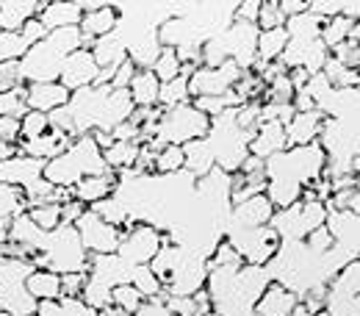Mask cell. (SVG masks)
<instances>
[{
  "mask_svg": "<svg viewBox=\"0 0 360 316\" xmlns=\"http://www.w3.org/2000/svg\"><path fill=\"white\" fill-rule=\"evenodd\" d=\"M305 94H311L316 108L324 114L319 144L327 153L324 178L335 181L352 175L360 158V89H333L321 72L311 75Z\"/></svg>",
  "mask_w": 360,
  "mask_h": 316,
  "instance_id": "obj_1",
  "label": "cell"
},
{
  "mask_svg": "<svg viewBox=\"0 0 360 316\" xmlns=\"http://www.w3.org/2000/svg\"><path fill=\"white\" fill-rule=\"evenodd\" d=\"M134 108V97L128 89L117 91L111 87H86L75 91L64 108L47 114V120H50V131H58L70 141H78L81 136L97 131L114 134L122 122L131 120Z\"/></svg>",
  "mask_w": 360,
  "mask_h": 316,
  "instance_id": "obj_2",
  "label": "cell"
},
{
  "mask_svg": "<svg viewBox=\"0 0 360 316\" xmlns=\"http://www.w3.org/2000/svg\"><path fill=\"white\" fill-rule=\"evenodd\" d=\"M236 20V3H186V11L158 28L161 47H172L180 64L202 67V45L227 31Z\"/></svg>",
  "mask_w": 360,
  "mask_h": 316,
  "instance_id": "obj_3",
  "label": "cell"
},
{
  "mask_svg": "<svg viewBox=\"0 0 360 316\" xmlns=\"http://www.w3.org/2000/svg\"><path fill=\"white\" fill-rule=\"evenodd\" d=\"M8 239L22 241L34 250V267L50 270L56 274H70V272H89L91 255L84 250L81 236L75 225H58L56 230H39L25 214L11 220Z\"/></svg>",
  "mask_w": 360,
  "mask_h": 316,
  "instance_id": "obj_4",
  "label": "cell"
},
{
  "mask_svg": "<svg viewBox=\"0 0 360 316\" xmlns=\"http://www.w3.org/2000/svg\"><path fill=\"white\" fill-rule=\"evenodd\" d=\"M324 170H327V153L319 141L305 147H288L271 156L266 161V197L274 211L300 203L302 191L324 178Z\"/></svg>",
  "mask_w": 360,
  "mask_h": 316,
  "instance_id": "obj_5",
  "label": "cell"
},
{
  "mask_svg": "<svg viewBox=\"0 0 360 316\" xmlns=\"http://www.w3.org/2000/svg\"><path fill=\"white\" fill-rule=\"evenodd\" d=\"M81 47H84L81 28L50 31L42 42H37L20 58L22 84H53V81H58L64 61Z\"/></svg>",
  "mask_w": 360,
  "mask_h": 316,
  "instance_id": "obj_6",
  "label": "cell"
},
{
  "mask_svg": "<svg viewBox=\"0 0 360 316\" xmlns=\"http://www.w3.org/2000/svg\"><path fill=\"white\" fill-rule=\"evenodd\" d=\"M105 172H114V170L105 164L103 150L94 144L91 134L81 136L78 141L70 144L67 153L45 164V181L58 189H72L75 183H81L89 175H105Z\"/></svg>",
  "mask_w": 360,
  "mask_h": 316,
  "instance_id": "obj_7",
  "label": "cell"
},
{
  "mask_svg": "<svg viewBox=\"0 0 360 316\" xmlns=\"http://www.w3.org/2000/svg\"><path fill=\"white\" fill-rule=\"evenodd\" d=\"M258 25L233 20V25L217 34L211 42L202 45V67H219L225 61H236L241 70H252L255 47H258Z\"/></svg>",
  "mask_w": 360,
  "mask_h": 316,
  "instance_id": "obj_8",
  "label": "cell"
},
{
  "mask_svg": "<svg viewBox=\"0 0 360 316\" xmlns=\"http://www.w3.org/2000/svg\"><path fill=\"white\" fill-rule=\"evenodd\" d=\"M250 141L252 139L236 125V108L214 117L211 120V131L205 136L208 153L214 158V167L227 172V175L238 172L241 164L250 158Z\"/></svg>",
  "mask_w": 360,
  "mask_h": 316,
  "instance_id": "obj_9",
  "label": "cell"
},
{
  "mask_svg": "<svg viewBox=\"0 0 360 316\" xmlns=\"http://www.w3.org/2000/svg\"><path fill=\"white\" fill-rule=\"evenodd\" d=\"M211 131V117H205L200 108H194V103H183L175 108H164L155 134H153V147H186L188 141L205 139Z\"/></svg>",
  "mask_w": 360,
  "mask_h": 316,
  "instance_id": "obj_10",
  "label": "cell"
},
{
  "mask_svg": "<svg viewBox=\"0 0 360 316\" xmlns=\"http://www.w3.org/2000/svg\"><path fill=\"white\" fill-rule=\"evenodd\" d=\"M136 267L122 261L117 253L111 255H91L89 272H86V289H84V303L94 308L97 314L111 305V291L117 286H125L134 280Z\"/></svg>",
  "mask_w": 360,
  "mask_h": 316,
  "instance_id": "obj_11",
  "label": "cell"
},
{
  "mask_svg": "<svg viewBox=\"0 0 360 316\" xmlns=\"http://www.w3.org/2000/svg\"><path fill=\"white\" fill-rule=\"evenodd\" d=\"M37 270L34 261L0 258V311L8 316H37L39 303L28 294L25 280Z\"/></svg>",
  "mask_w": 360,
  "mask_h": 316,
  "instance_id": "obj_12",
  "label": "cell"
},
{
  "mask_svg": "<svg viewBox=\"0 0 360 316\" xmlns=\"http://www.w3.org/2000/svg\"><path fill=\"white\" fill-rule=\"evenodd\" d=\"M327 222V206L319 200H300L283 211H274L269 227L280 241H305L308 233Z\"/></svg>",
  "mask_w": 360,
  "mask_h": 316,
  "instance_id": "obj_13",
  "label": "cell"
},
{
  "mask_svg": "<svg viewBox=\"0 0 360 316\" xmlns=\"http://www.w3.org/2000/svg\"><path fill=\"white\" fill-rule=\"evenodd\" d=\"M225 239L233 244V250L241 255L247 267H266L280 250V236L266 227H238L225 225Z\"/></svg>",
  "mask_w": 360,
  "mask_h": 316,
  "instance_id": "obj_14",
  "label": "cell"
},
{
  "mask_svg": "<svg viewBox=\"0 0 360 316\" xmlns=\"http://www.w3.org/2000/svg\"><path fill=\"white\" fill-rule=\"evenodd\" d=\"M327 316H360V258L347 264L327 286Z\"/></svg>",
  "mask_w": 360,
  "mask_h": 316,
  "instance_id": "obj_15",
  "label": "cell"
},
{
  "mask_svg": "<svg viewBox=\"0 0 360 316\" xmlns=\"http://www.w3.org/2000/svg\"><path fill=\"white\" fill-rule=\"evenodd\" d=\"M164 247V236L150 225H128L122 227V239L117 247V255L134 267H147Z\"/></svg>",
  "mask_w": 360,
  "mask_h": 316,
  "instance_id": "obj_16",
  "label": "cell"
},
{
  "mask_svg": "<svg viewBox=\"0 0 360 316\" xmlns=\"http://www.w3.org/2000/svg\"><path fill=\"white\" fill-rule=\"evenodd\" d=\"M75 230L81 236V244L89 255H111L117 253L120 247V239H122V230L111 222H105L100 214L94 211H84L81 220L75 222Z\"/></svg>",
  "mask_w": 360,
  "mask_h": 316,
  "instance_id": "obj_17",
  "label": "cell"
},
{
  "mask_svg": "<svg viewBox=\"0 0 360 316\" xmlns=\"http://www.w3.org/2000/svg\"><path fill=\"white\" fill-rule=\"evenodd\" d=\"M244 72H247V70H241L236 61H225V64H219V67H200V70L188 78V94H191V100L225 94V91H230L238 84V78H241Z\"/></svg>",
  "mask_w": 360,
  "mask_h": 316,
  "instance_id": "obj_18",
  "label": "cell"
},
{
  "mask_svg": "<svg viewBox=\"0 0 360 316\" xmlns=\"http://www.w3.org/2000/svg\"><path fill=\"white\" fill-rule=\"evenodd\" d=\"M330 58V50L321 39H288V45L280 56V64L285 70H308L311 75L321 72Z\"/></svg>",
  "mask_w": 360,
  "mask_h": 316,
  "instance_id": "obj_19",
  "label": "cell"
},
{
  "mask_svg": "<svg viewBox=\"0 0 360 316\" xmlns=\"http://www.w3.org/2000/svg\"><path fill=\"white\" fill-rule=\"evenodd\" d=\"M97 75H100V67H97L91 50L81 47V50H75V53L64 61L61 75H58V84L70 91V94H75V91L86 89V87H94Z\"/></svg>",
  "mask_w": 360,
  "mask_h": 316,
  "instance_id": "obj_20",
  "label": "cell"
},
{
  "mask_svg": "<svg viewBox=\"0 0 360 316\" xmlns=\"http://www.w3.org/2000/svg\"><path fill=\"white\" fill-rule=\"evenodd\" d=\"M45 37H47V28L39 23V17L28 20V23L22 25V31H17V34L0 31V64H6V61H20L31 47L37 45V42H42Z\"/></svg>",
  "mask_w": 360,
  "mask_h": 316,
  "instance_id": "obj_21",
  "label": "cell"
},
{
  "mask_svg": "<svg viewBox=\"0 0 360 316\" xmlns=\"http://www.w3.org/2000/svg\"><path fill=\"white\" fill-rule=\"evenodd\" d=\"M45 178V161L31 158V156H11L6 161H0V183H8L20 191L31 189L37 181Z\"/></svg>",
  "mask_w": 360,
  "mask_h": 316,
  "instance_id": "obj_22",
  "label": "cell"
},
{
  "mask_svg": "<svg viewBox=\"0 0 360 316\" xmlns=\"http://www.w3.org/2000/svg\"><path fill=\"white\" fill-rule=\"evenodd\" d=\"M120 23V11H117V3H100V8L86 11L84 20H81V37H84V47L91 50L97 39L108 37Z\"/></svg>",
  "mask_w": 360,
  "mask_h": 316,
  "instance_id": "obj_23",
  "label": "cell"
},
{
  "mask_svg": "<svg viewBox=\"0 0 360 316\" xmlns=\"http://www.w3.org/2000/svg\"><path fill=\"white\" fill-rule=\"evenodd\" d=\"M274 217V206L269 203L266 194H258V197H250L244 200L241 206H233L230 208V217H227V225H238V227H266Z\"/></svg>",
  "mask_w": 360,
  "mask_h": 316,
  "instance_id": "obj_24",
  "label": "cell"
},
{
  "mask_svg": "<svg viewBox=\"0 0 360 316\" xmlns=\"http://www.w3.org/2000/svg\"><path fill=\"white\" fill-rule=\"evenodd\" d=\"M70 91L64 89L58 81L53 84H25V103L28 111H39V114H53L58 108H64L70 103Z\"/></svg>",
  "mask_w": 360,
  "mask_h": 316,
  "instance_id": "obj_25",
  "label": "cell"
},
{
  "mask_svg": "<svg viewBox=\"0 0 360 316\" xmlns=\"http://www.w3.org/2000/svg\"><path fill=\"white\" fill-rule=\"evenodd\" d=\"M321 122H324V114L319 108L316 111H297L291 117V122L285 125V144L288 147H305V144L319 141Z\"/></svg>",
  "mask_w": 360,
  "mask_h": 316,
  "instance_id": "obj_26",
  "label": "cell"
},
{
  "mask_svg": "<svg viewBox=\"0 0 360 316\" xmlns=\"http://www.w3.org/2000/svg\"><path fill=\"white\" fill-rule=\"evenodd\" d=\"M117 186H120V175H117V172L89 175V178H84L81 183H75V186L70 189V194H72V200H78V203H84V206H97V203L108 200V197L117 191Z\"/></svg>",
  "mask_w": 360,
  "mask_h": 316,
  "instance_id": "obj_27",
  "label": "cell"
},
{
  "mask_svg": "<svg viewBox=\"0 0 360 316\" xmlns=\"http://www.w3.org/2000/svg\"><path fill=\"white\" fill-rule=\"evenodd\" d=\"M300 305L297 294L291 289H285L283 283L271 280L269 286L264 289V294L255 303V314L258 316H291V311Z\"/></svg>",
  "mask_w": 360,
  "mask_h": 316,
  "instance_id": "obj_28",
  "label": "cell"
},
{
  "mask_svg": "<svg viewBox=\"0 0 360 316\" xmlns=\"http://www.w3.org/2000/svg\"><path fill=\"white\" fill-rule=\"evenodd\" d=\"M42 8H45L42 0H0V31L6 34L22 31V25L39 17Z\"/></svg>",
  "mask_w": 360,
  "mask_h": 316,
  "instance_id": "obj_29",
  "label": "cell"
},
{
  "mask_svg": "<svg viewBox=\"0 0 360 316\" xmlns=\"http://www.w3.org/2000/svg\"><path fill=\"white\" fill-rule=\"evenodd\" d=\"M70 139L64 134H58V131H47L45 136H39V139H31V141H17V153L20 156H31V158H39V161H53V158H58L61 153H67L70 150Z\"/></svg>",
  "mask_w": 360,
  "mask_h": 316,
  "instance_id": "obj_30",
  "label": "cell"
},
{
  "mask_svg": "<svg viewBox=\"0 0 360 316\" xmlns=\"http://www.w3.org/2000/svg\"><path fill=\"white\" fill-rule=\"evenodd\" d=\"M84 20V3H45V8L39 11V23L50 31H61V28H78Z\"/></svg>",
  "mask_w": 360,
  "mask_h": 316,
  "instance_id": "obj_31",
  "label": "cell"
},
{
  "mask_svg": "<svg viewBox=\"0 0 360 316\" xmlns=\"http://www.w3.org/2000/svg\"><path fill=\"white\" fill-rule=\"evenodd\" d=\"M283 150H288V144H285V125H280V122L261 125L258 134L250 141V156H255L261 161H269L271 156H277Z\"/></svg>",
  "mask_w": 360,
  "mask_h": 316,
  "instance_id": "obj_32",
  "label": "cell"
},
{
  "mask_svg": "<svg viewBox=\"0 0 360 316\" xmlns=\"http://www.w3.org/2000/svg\"><path fill=\"white\" fill-rule=\"evenodd\" d=\"M25 289L37 303L61 300V274L50 270H34L25 280Z\"/></svg>",
  "mask_w": 360,
  "mask_h": 316,
  "instance_id": "obj_33",
  "label": "cell"
},
{
  "mask_svg": "<svg viewBox=\"0 0 360 316\" xmlns=\"http://www.w3.org/2000/svg\"><path fill=\"white\" fill-rule=\"evenodd\" d=\"M128 91L134 97L136 108H155L158 106V94H161V81L153 75V70H136Z\"/></svg>",
  "mask_w": 360,
  "mask_h": 316,
  "instance_id": "obj_34",
  "label": "cell"
},
{
  "mask_svg": "<svg viewBox=\"0 0 360 316\" xmlns=\"http://www.w3.org/2000/svg\"><path fill=\"white\" fill-rule=\"evenodd\" d=\"M285 45H288V31H285V28L261 31V34H258V47H255V64L264 67V64L280 61ZM255 64H252V67H255Z\"/></svg>",
  "mask_w": 360,
  "mask_h": 316,
  "instance_id": "obj_35",
  "label": "cell"
},
{
  "mask_svg": "<svg viewBox=\"0 0 360 316\" xmlns=\"http://www.w3.org/2000/svg\"><path fill=\"white\" fill-rule=\"evenodd\" d=\"M139 150H141V144H136V141H117L114 139V144L108 150H103V158L114 172H122V170H134Z\"/></svg>",
  "mask_w": 360,
  "mask_h": 316,
  "instance_id": "obj_36",
  "label": "cell"
},
{
  "mask_svg": "<svg viewBox=\"0 0 360 316\" xmlns=\"http://www.w3.org/2000/svg\"><path fill=\"white\" fill-rule=\"evenodd\" d=\"M37 316H97V311H94V308H89L84 300H70V297H61V300L39 303Z\"/></svg>",
  "mask_w": 360,
  "mask_h": 316,
  "instance_id": "obj_37",
  "label": "cell"
},
{
  "mask_svg": "<svg viewBox=\"0 0 360 316\" xmlns=\"http://www.w3.org/2000/svg\"><path fill=\"white\" fill-rule=\"evenodd\" d=\"M20 214H28V203H25V194L8 183H0V225L3 222H11L14 217Z\"/></svg>",
  "mask_w": 360,
  "mask_h": 316,
  "instance_id": "obj_38",
  "label": "cell"
},
{
  "mask_svg": "<svg viewBox=\"0 0 360 316\" xmlns=\"http://www.w3.org/2000/svg\"><path fill=\"white\" fill-rule=\"evenodd\" d=\"M352 28H355V20L338 14V17H330L324 20V28H321V42L327 45V50L344 45L349 37H352Z\"/></svg>",
  "mask_w": 360,
  "mask_h": 316,
  "instance_id": "obj_39",
  "label": "cell"
},
{
  "mask_svg": "<svg viewBox=\"0 0 360 316\" xmlns=\"http://www.w3.org/2000/svg\"><path fill=\"white\" fill-rule=\"evenodd\" d=\"M183 103H191V94H188V78H175L169 84H161V94H158V106L161 108H175Z\"/></svg>",
  "mask_w": 360,
  "mask_h": 316,
  "instance_id": "obj_40",
  "label": "cell"
},
{
  "mask_svg": "<svg viewBox=\"0 0 360 316\" xmlns=\"http://www.w3.org/2000/svg\"><path fill=\"white\" fill-rule=\"evenodd\" d=\"M186 170V153L183 147H161L155 156V175H175Z\"/></svg>",
  "mask_w": 360,
  "mask_h": 316,
  "instance_id": "obj_41",
  "label": "cell"
},
{
  "mask_svg": "<svg viewBox=\"0 0 360 316\" xmlns=\"http://www.w3.org/2000/svg\"><path fill=\"white\" fill-rule=\"evenodd\" d=\"M25 114H28L25 87H17V89H11V91H0V117L22 120Z\"/></svg>",
  "mask_w": 360,
  "mask_h": 316,
  "instance_id": "obj_42",
  "label": "cell"
},
{
  "mask_svg": "<svg viewBox=\"0 0 360 316\" xmlns=\"http://www.w3.org/2000/svg\"><path fill=\"white\" fill-rule=\"evenodd\" d=\"M180 58L178 53L172 50V47H164L161 50V56H158V61L153 64V75L161 81V84H169V81H175V78H180Z\"/></svg>",
  "mask_w": 360,
  "mask_h": 316,
  "instance_id": "obj_43",
  "label": "cell"
},
{
  "mask_svg": "<svg viewBox=\"0 0 360 316\" xmlns=\"http://www.w3.org/2000/svg\"><path fill=\"white\" fill-rule=\"evenodd\" d=\"M50 131V120L47 114L39 111H28L22 120H20V141H31V139H39Z\"/></svg>",
  "mask_w": 360,
  "mask_h": 316,
  "instance_id": "obj_44",
  "label": "cell"
},
{
  "mask_svg": "<svg viewBox=\"0 0 360 316\" xmlns=\"http://www.w3.org/2000/svg\"><path fill=\"white\" fill-rule=\"evenodd\" d=\"M39 230H56L61 225V206H34L25 214Z\"/></svg>",
  "mask_w": 360,
  "mask_h": 316,
  "instance_id": "obj_45",
  "label": "cell"
},
{
  "mask_svg": "<svg viewBox=\"0 0 360 316\" xmlns=\"http://www.w3.org/2000/svg\"><path fill=\"white\" fill-rule=\"evenodd\" d=\"M111 305H114V308H122V311H128V314H136V311L144 305V297L136 291L131 283H125V286H117V289L111 291Z\"/></svg>",
  "mask_w": 360,
  "mask_h": 316,
  "instance_id": "obj_46",
  "label": "cell"
},
{
  "mask_svg": "<svg viewBox=\"0 0 360 316\" xmlns=\"http://www.w3.org/2000/svg\"><path fill=\"white\" fill-rule=\"evenodd\" d=\"M285 14L280 11L277 0H264L261 11H258V31H274V28H285Z\"/></svg>",
  "mask_w": 360,
  "mask_h": 316,
  "instance_id": "obj_47",
  "label": "cell"
},
{
  "mask_svg": "<svg viewBox=\"0 0 360 316\" xmlns=\"http://www.w3.org/2000/svg\"><path fill=\"white\" fill-rule=\"evenodd\" d=\"M244 261H241V255L233 250V244L222 239L219 244H217V250H214V255H211V261H208V272L211 270H219V267H241Z\"/></svg>",
  "mask_w": 360,
  "mask_h": 316,
  "instance_id": "obj_48",
  "label": "cell"
},
{
  "mask_svg": "<svg viewBox=\"0 0 360 316\" xmlns=\"http://www.w3.org/2000/svg\"><path fill=\"white\" fill-rule=\"evenodd\" d=\"M305 247H308L311 253H316V255H327V253L335 247V239H333V233L327 230V225H321V227H316V230L308 233Z\"/></svg>",
  "mask_w": 360,
  "mask_h": 316,
  "instance_id": "obj_49",
  "label": "cell"
},
{
  "mask_svg": "<svg viewBox=\"0 0 360 316\" xmlns=\"http://www.w3.org/2000/svg\"><path fill=\"white\" fill-rule=\"evenodd\" d=\"M84 289H86V274H84V272L61 274V297L81 300V297H84Z\"/></svg>",
  "mask_w": 360,
  "mask_h": 316,
  "instance_id": "obj_50",
  "label": "cell"
},
{
  "mask_svg": "<svg viewBox=\"0 0 360 316\" xmlns=\"http://www.w3.org/2000/svg\"><path fill=\"white\" fill-rule=\"evenodd\" d=\"M134 75H136V67H134V61H122L120 67H117V72H114V78H111V89H117V91H125V89H131V81H134Z\"/></svg>",
  "mask_w": 360,
  "mask_h": 316,
  "instance_id": "obj_51",
  "label": "cell"
},
{
  "mask_svg": "<svg viewBox=\"0 0 360 316\" xmlns=\"http://www.w3.org/2000/svg\"><path fill=\"white\" fill-rule=\"evenodd\" d=\"M258 11H261V3L258 0L236 3V20H241V23H255L258 25Z\"/></svg>",
  "mask_w": 360,
  "mask_h": 316,
  "instance_id": "obj_52",
  "label": "cell"
},
{
  "mask_svg": "<svg viewBox=\"0 0 360 316\" xmlns=\"http://www.w3.org/2000/svg\"><path fill=\"white\" fill-rule=\"evenodd\" d=\"M86 211V206L84 203H78V200H70V203H64L61 206V225H75L78 220H81V214Z\"/></svg>",
  "mask_w": 360,
  "mask_h": 316,
  "instance_id": "obj_53",
  "label": "cell"
},
{
  "mask_svg": "<svg viewBox=\"0 0 360 316\" xmlns=\"http://www.w3.org/2000/svg\"><path fill=\"white\" fill-rule=\"evenodd\" d=\"M167 297V294H164ZM164 297H155V300H144V305L136 311L134 316H172L164 305Z\"/></svg>",
  "mask_w": 360,
  "mask_h": 316,
  "instance_id": "obj_54",
  "label": "cell"
},
{
  "mask_svg": "<svg viewBox=\"0 0 360 316\" xmlns=\"http://www.w3.org/2000/svg\"><path fill=\"white\" fill-rule=\"evenodd\" d=\"M277 3H280V11L285 14V20L308 11V0H277Z\"/></svg>",
  "mask_w": 360,
  "mask_h": 316,
  "instance_id": "obj_55",
  "label": "cell"
},
{
  "mask_svg": "<svg viewBox=\"0 0 360 316\" xmlns=\"http://www.w3.org/2000/svg\"><path fill=\"white\" fill-rule=\"evenodd\" d=\"M8 230H11V222H3V225H0V244L8 241Z\"/></svg>",
  "mask_w": 360,
  "mask_h": 316,
  "instance_id": "obj_56",
  "label": "cell"
},
{
  "mask_svg": "<svg viewBox=\"0 0 360 316\" xmlns=\"http://www.w3.org/2000/svg\"><path fill=\"white\" fill-rule=\"evenodd\" d=\"M352 175H355V189H360V158L355 161V167H352Z\"/></svg>",
  "mask_w": 360,
  "mask_h": 316,
  "instance_id": "obj_57",
  "label": "cell"
},
{
  "mask_svg": "<svg viewBox=\"0 0 360 316\" xmlns=\"http://www.w3.org/2000/svg\"><path fill=\"white\" fill-rule=\"evenodd\" d=\"M349 39H352L355 45H360V20L355 23V28H352V37H349Z\"/></svg>",
  "mask_w": 360,
  "mask_h": 316,
  "instance_id": "obj_58",
  "label": "cell"
},
{
  "mask_svg": "<svg viewBox=\"0 0 360 316\" xmlns=\"http://www.w3.org/2000/svg\"><path fill=\"white\" fill-rule=\"evenodd\" d=\"M316 316H327V314H324V311H321V314H316Z\"/></svg>",
  "mask_w": 360,
  "mask_h": 316,
  "instance_id": "obj_59",
  "label": "cell"
},
{
  "mask_svg": "<svg viewBox=\"0 0 360 316\" xmlns=\"http://www.w3.org/2000/svg\"><path fill=\"white\" fill-rule=\"evenodd\" d=\"M0 316H8V314H3V311H0Z\"/></svg>",
  "mask_w": 360,
  "mask_h": 316,
  "instance_id": "obj_60",
  "label": "cell"
},
{
  "mask_svg": "<svg viewBox=\"0 0 360 316\" xmlns=\"http://www.w3.org/2000/svg\"><path fill=\"white\" fill-rule=\"evenodd\" d=\"M97 316H105V314H97Z\"/></svg>",
  "mask_w": 360,
  "mask_h": 316,
  "instance_id": "obj_61",
  "label": "cell"
}]
</instances>
